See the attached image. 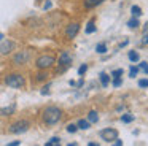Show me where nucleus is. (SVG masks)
Here are the masks:
<instances>
[{
	"mask_svg": "<svg viewBox=\"0 0 148 146\" xmlns=\"http://www.w3.org/2000/svg\"><path fill=\"white\" fill-rule=\"evenodd\" d=\"M61 117H62V111L59 110L58 106H48L43 111V121H45V124H48V126L58 124L59 121H61Z\"/></svg>",
	"mask_w": 148,
	"mask_h": 146,
	"instance_id": "obj_1",
	"label": "nucleus"
},
{
	"mask_svg": "<svg viewBox=\"0 0 148 146\" xmlns=\"http://www.w3.org/2000/svg\"><path fill=\"white\" fill-rule=\"evenodd\" d=\"M5 83H7L10 87H14V89H19V87H23V86L26 84L24 78L19 75V73H11V75H8L7 78H5Z\"/></svg>",
	"mask_w": 148,
	"mask_h": 146,
	"instance_id": "obj_2",
	"label": "nucleus"
},
{
	"mask_svg": "<svg viewBox=\"0 0 148 146\" xmlns=\"http://www.w3.org/2000/svg\"><path fill=\"white\" fill-rule=\"evenodd\" d=\"M30 129V122L26 119H21V121H16L14 124L10 126V132L11 133H24Z\"/></svg>",
	"mask_w": 148,
	"mask_h": 146,
	"instance_id": "obj_3",
	"label": "nucleus"
},
{
	"mask_svg": "<svg viewBox=\"0 0 148 146\" xmlns=\"http://www.w3.org/2000/svg\"><path fill=\"white\" fill-rule=\"evenodd\" d=\"M54 65V57L49 56V54H45V56H40L37 59V67L40 70H45V68H49V67Z\"/></svg>",
	"mask_w": 148,
	"mask_h": 146,
	"instance_id": "obj_4",
	"label": "nucleus"
},
{
	"mask_svg": "<svg viewBox=\"0 0 148 146\" xmlns=\"http://www.w3.org/2000/svg\"><path fill=\"white\" fill-rule=\"evenodd\" d=\"M100 138L102 140H105V141H115L116 138H118V130L116 129H103V130H100Z\"/></svg>",
	"mask_w": 148,
	"mask_h": 146,
	"instance_id": "obj_5",
	"label": "nucleus"
},
{
	"mask_svg": "<svg viewBox=\"0 0 148 146\" xmlns=\"http://www.w3.org/2000/svg\"><path fill=\"white\" fill-rule=\"evenodd\" d=\"M29 59H30V53L24 49V51H19V53L13 57V62L16 63V65H24V63L29 62Z\"/></svg>",
	"mask_w": 148,
	"mask_h": 146,
	"instance_id": "obj_6",
	"label": "nucleus"
},
{
	"mask_svg": "<svg viewBox=\"0 0 148 146\" xmlns=\"http://www.w3.org/2000/svg\"><path fill=\"white\" fill-rule=\"evenodd\" d=\"M16 48V43L11 40H3L0 41V54H10Z\"/></svg>",
	"mask_w": 148,
	"mask_h": 146,
	"instance_id": "obj_7",
	"label": "nucleus"
},
{
	"mask_svg": "<svg viewBox=\"0 0 148 146\" xmlns=\"http://www.w3.org/2000/svg\"><path fill=\"white\" fill-rule=\"evenodd\" d=\"M70 63H72V56L70 54H69L67 51L61 53V56H59V65H61L62 68H67Z\"/></svg>",
	"mask_w": 148,
	"mask_h": 146,
	"instance_id": "obj_8",
	"label": "nucleus"
},
{
	"mask_svg": "<svg viewBox=\"0 0 148 146\" xmlns=\"http://www.w3.org/2000/svg\"><path fill=\"white\" fill-rule=\"evenodd\" d=\"M78 30H80V24L73 22V24L67 25V29H65V35H67V38H75L77 33H78Z\"/></svg>",
	"mask_w": 148,
	"mask_h": 146,
	"instance_id": "obj_9",
	"label": "nucleus"
},
{
	"mask_svg": "<svg viewBox=\"0 0 148 146\" xmlns=\"http://www.w3.org/2000/svg\"><path fill=\"white\" fill-rule=\"evenodd\" d=\"M14 110H16V105L13 103L7 108H0V114H2V116H11V114L14 113Z\"/></svg>",
	"mask_w": 148,
	"mask_h": 146,
	"instance_id": "obj_10",
	"label": "nucleus"
},
{
	"mask_svg": "<svg viewBox=\"0 0 148 146\" xmlns=\"http://www.w3.org/2000/svg\"><path fill=\"white\" fill-rule=\"evenodd\" d=\"M102 2H105V0H84V6L86 8H94V6L100 5Z\"/></svg>",
	"mask_w": 148,
	"mask_h": 146,
	"instance_id": "obj_11",
	"label": "nucleus"
},
{
	"mask_svg": "<svg viewBox=\"0 0 148 146\" xmlns=\"http://www.w3.org/2000/svg\"><path fill=\"white\" fill-rule=\"evenodd\" d=\"M89 121H84V119H80V121H78V122H77V127H78V129H81V130H88V129H89Z\"/></svg>",
	"mask_w": 148,
	"mask_h": 146,
	"instance_id": "obj_12",
	"label": "nucleus"
},
{
	"mask_svg": "<svg viewBox=\"0 0 148 146\" xmlns=\"http://www.w3.org/2000/svg\"><path fill=\"white\" fill-rule=\"evenodd\" d=\"M100 84H102L103 87H107V86L110 84V76L107 75V73H102V75H100Z\"/></svg>",
	"mask_w": 148,
	"mask_h": 146,
	"instance_id": "obj_13",
	"label": "nucleus"
},
{
	"mask_svg": "<svg viewBox=\"0 0 148 146\" xmlns=\"http://www.w3.org/2000/svg\"><path fill=\"white\" fill-rule=\"evenodd\" d=\"M88 121H89V122H97V121H99V114H97V111H89V114H88Z\"/></svg>",
	"mask_w": 148,
	"mask_h": 146,
	"instance_id": "obj_14",
	"label": "nucleus"
},
{
	"mask_svg": "<svg viewBox=\"0 0 148 146\" xmlns=\"http://www.w3.org/2000/svg\"><path fill=\"white\" fill-rule=\"evenodd\" d=\"M131 13H132L134 18H138V16H142V8H140V6H137V5H134L131 8Z\"/></svg>",
	"mask_w": 148,
	"mask_h": 146,
	"instance_id": "obj_15",
	"label": "nucleus"
},
{
	"mask_svg": "<svg viewBox=\"0 0 148 146\" xmlns=\"http://www.w3.org/2000/svg\"><path fill=\"white\" fill-rule=\"evenodd\" d=\"M96 51H97L99 54H105L108 49H107V44H105V43H99V44L96 46Z\"/></svg>",
	"mask_w": 148,
	"mask_h": 146,
	"instance_id": "obj_16",
	"label": "nucleus"
},
{
	"mask_svg": "<svg viewBox=\"0 0 148 146\" xmlns=\"http://www.w3.org/2000/svg\"><path fill=\"white\" fill-rule=\"evenodd\" d=\"M138 59H140L138 53H135V51H129V60H131V62H138Z\"/></svg>",
	"mask_w": 148,
	"mask_h": 146,
	"instance_id": "obj_17",
	"label": "nucleus"
},
{
	"mask_svg": "<svg viewBox=\"0 0 148 146\" xmlns=\"http://www.w3.org/2000/svg\"><path fill=\"white\" fill-rule=\"evenodd\" d=\"M134 119H135L134 114H123V116H121V121H123V122H126V124H127V122H132Z\"/></svg>",
	"mask_w": 148,
	"mask_h": 146,
	"instance_id": "obj_18",
	"label": "nucleus"
},
{
	"mask_svg": "<svg viewBox=\"0 0 148 146\" xmlns=\"http://www.w3.org/2000/svg\"><path fill=\"white\" fill-rule=\"evenodd\" d=\"M127 25L131 29H135V27H138L140 24H138V19L137 18H132V19H129V21H127Z\"/></svg>",
	"mask_w": 148,
	"mask_h": 146,
	"instance_id": "obj_19",
	"label": "nucleus"
},
{
	"mask_svg": "<svg viewBox=\"0 0 148 146\" xmlns=\"http://www.w3.org/2000/svg\"><path fill=\"white\" fill-rule=\"evenodd\" d=\"M137 75H138V67L131 65V70H129V76H131V78H135Z\"/></svg>",
	"mask_w": 148,
	"mask_h": 146,
	"instance_id": "obj_20",
	"label": "nucleus"
},
{
	"mask_svg": "<svg viewBox=\"0 0 148 146\" xmlns=\"http://www.w3.org/2000/svg\"><path fill=\"white\" fill-rule=\"evenodd\" d=\"M59 141H61V138H58V136H53V138L49 140L48 143H45V146H54V145H58Z\"/></svg>",
	"mask_w": 148,
	"mask_h": 146,
	"instance_id": "obj_21",
	"label": "nucleus"
},
{
	"mask_svg": "<svg viewBox=\"0 0 148 146\" xmlns=\"http://www.w3.org/2000/svg\"><path fill=\"white\" fill-rule=\"evenodd\" d=\"M110 76H113V78H121V76H123V68H116V70H113Z\"/></svg>",
	"mask_w": 148,
	"mask_h": 146,
	"instance_id": "obj_22",
	"label": "nucleus"
},
{
	"mask_svg": "<svg viewBox=\"0 0 148 146\" xmlns=\"http://www.w3.org/2000/svg\"><path fill=\"white\" fill-rule=\"evenodd\" d=\"M92 32H96V25H94L92 21H91L89 24H88V27H86V33H92Z\"/></svg>",
	"mask_w": 148,
	"mask_h": 146,
	"instance_id": "obj_23",
	"label": "nucleus"
},
{
	"mask_svg": "<svg viewBox=\"0 0 148 146\" xmlns=\"http://www.w3.org/2000/svg\"><path fill=\"white\" fill-rule=\"evenodd\" d=\"M86 72H88V65H86V63H83V65H81L80 68H78V75H80V76H83Z\"/></svg>",
	"mask_w": 148,
	"mask_h": 146,
	"instance_id": "obj_24",
	"label": "nucleus"
},
{
	"mask_svg": "<svg viewBox=\"0 0 148 146\" xmlns=\"http://www.w3.org/2000/svg\"><path fill=\"white\" fill-rule=\"evenodd\" d=\"M77 130H78V127L75 126V124H69V126H67V132L69 133H75Z\"/></svg>",
	"mask_w": 148,
	"mask_h": 146,
	"instance_id": "obj_25",
	"label": "nucleus"
},
{
	"mask_svg": "<svg viewBox=\"0 0 148 146\" xmlns=\"http://www.w3.org/2000/svg\"><path fill=\"white\" fill-rule=\"evenodd\" d=\"M138 86L140 87H148V79H138Z\"/></svg>",
	"mask_w": 148,
	"mask_h": 146,
	"instance_id": "obj_26",
	"label": "nucleus"
},
{
	"mask_svg": "<svg viewBox=\"0 0 148 146\" xmlns=\"http://www.w3.org/2000/svg\"><path fill=\"white\" fill-rule=\"evenodd\" d=\"M121 84H123L121 78H115V79H113V86H115V87H119Z\"/></svg>",
	"mask_w": 148,
	"mask_h": 146,
	"instance_id": "obj_27",
	"label": "nucleus"
},
{
	"mask_svg": "<svg viewBox=\"0 0 148 146\" xmlns=\"http://www.w3.org/2000/svg\"><path fill=\"white\" fill-rule=\"evenodd\" d=\"M46 76H48L46 73H38V75H37V79H38V81H45Z\"/></svg>",
	"mask_w": 148,
	"mask_h": 146,
	"instance_id": "obj_28",
	"label": "nucleus"
},
{
	"mask_svg": "<svg viewBox=\"0 0 148 146\" xmlns=\"http://www.w3.org/2000/svg\"><path fill=\"white\" fill-rule=\"evenodd\" d=\"M140 68L143 70V72L147 73V75H148V63H147V62H142V63H140Z\"/></svg>",
	"mask_w": 148,
	"mask_h": 146,
	"instance_id": "obj_29",
	"label": "nucleus"
},
{
	"mask_svg": "<svg viewBox=\"0 0 148 146\" xmlns=\"http://www.w3.org/2000/svg\"><path fill=\"white\" fill-rule=\"evenodd\" d=\"M46 94H49V84L45 86V87L42 89V95H46Z\"/></svg>",
	"mask_w": 148,
	"mask_h": 146,
	"instance_id": "obj_30",
	"label": "nucleus"
},
{
	"mask_svg": "<svg viewBox=\"0 0 148 146\" xmlns=\"http://www.w3.org/2000/svg\"><path fill=\"white\" fill-rule=\"evenodd\" d=\"M19 145H21V141L16 140V141H11V143H8V145H5V146H19Z\"/></svg>",
	"mask_w": 148,
	"mask_h": 146,
	"instance_id": "obj_31",
	"label": "nucleus"
},
{
	"mask_svg": "<svg viewBox=\"0 0 148 146\" xmlns=\"http://www.w3.org/2000/svg\"><path fill=\"white\" fill-rule=\"evenodd\" d=\"M51 6H53V3H51V2H46L45 5H43V10H49Z\"/></svg>",
	"mask_w": 148,
	"mask_h": 146,
	"instance_id": "obj_32",
	"label": "nucleus"
},
{
	"mask_svg": "<svg viewBox=\"0 0 148 146\" xmlns=\"http://www.w3.org/2000/svg\"><path fill=\"white\" fill-rule=\"evenodd\" d=\"M112 146H123V141H121V140H118V138H116V140H115V143H113Z\"/></svg>",
	"mask_w": 148,
	"mask_h": 146,
	"instance_id": "obj_33",
	"label": "nucleus"
},
{
	"mask_svg": "<svg viewBox=\"0 0 148 146\" xmlns=\"http://www.w3.org/2000/svg\"><path fill=\"white\" fill-rule=\"evenodd\" d=\"M142 43H143V44H148V33L143 37V40H142Z\"/></svg>",
	"mask_w": 148,
	"mask_h": 146,
	"instance_id": "obj_34",
	"label": "nucleus"
},
{
	"mask_svg": "<svg viewBox=\"0 0 148 146\" xmlns=\"http://www.w3.org/2000/svg\"><path fill=\"white\" fill-rule=\"evenodd\" d=\"M143 32H145V33H147V32H148V22H147V24H145V27H143Z\"/></svg>",
	"mask_w": 148,
	"mask_h": 146,
	"instance_id": "obj_35",
	"label": "nucleus"
},
{
	"mask_svg": "<svg viewBox=\"0 0 148 146\" xmlns=\"http://www.w3.org/2000/svg\"><path fill=\"white\" fill-rule=\"evenodd\" d=\"M88 146H99V145H97V143H94V141H91V143H89V145H88Z\"/></svg>",
	"mask_w": 148,
	"mask_h": 146,
	"instance_id": "obj_36",
	"label": "nucleus"
},
{
	"mask_svg": "<svg viewBox=\"0 0 148 146\" xmlns=\"http://www.w3.org/2000/svg\"><path fill=\"white\" fill-rule=\"evenodd\" d=\"M67 146H78L77 143H70V145H67Z\"/></svg>",
	"mask_w": 148,
	"mask_h": 146,
	"instance_id": "obj_37",
	"label": "nucleus"
},
{
	"mask_svg": "<svg viewBox=\"0 0 148 146\" xmlns=\"http://www.w3.org/2000/svg\"><path fill=\"white\" fill-rule=\"evenodd\" d=\"M3 38H5V37H3L2 33H0V41H3Z\"/></svg>",
	"mask_w": 148,
	"mask_h": 146,
	"instance_id": "obj_38",
	"label": "nucleus"
},
{
	"mask_svg": "<svg viewBox=\"0 0 148 146\" xmlns=\"http://www.w3.org/2000/svg\"><path fill=\"white\" fill-rule=\"evenodd\" d=\"M54 146H61V145H59V143H58V145H54Z\"/></svg>",
	"mask_w": 148,
	"mask_h": 146,
	"instance_id": "obj_39",
	"label": "nucleus"
}]
</instances>
